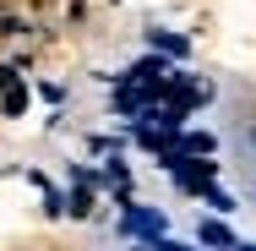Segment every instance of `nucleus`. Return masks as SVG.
Listing matches in <instances>:
<instances>
[{
    "label": "nucleus",
    "mask_w": 256,
    "mask_h": 251,
    "mask_svg": "<svg viewBox=\"0 0 256 251\" xmlns=\"http://www.w3.org/2000/svg\"><path fill=\"white\" fill-rule=\"evenodd\" d=\"M202 240L207 246H229V229L224 224H202Z\"/></svg>",
    "instance_id": "1"
},
{
    "label": "nucleus",
    "mask_w": 256,
    "mask_h": 251,
    "mask_svg": "<svg viewBox=\"0 0 256 251\" xmlns=\"http://www.w3.org/2000/svg\"><path fill=\"white\" fill-rule=\"evenodd\" d=\"M22 109H28V93H22V88H11V93H6V115H22Z\"/></svg>",
    "instance_id": "2"
},
{
    "label": "nucleus",
    "mask_w": 256,
    "mask_h": 251,
    "mask_svg": "<svg viewBox=\"0 0 256 251\" xmlns=\"http://www.w3.org/2000/svg\"><path fill=\"white\" fill-rule=\"evenodd\" d=\"M0 88H11V66H0Z\"/></svg>",
    "instance_id": "3"
},
{
    "label": "nucleus",
    "mask_w": 256,
    "mask_h": 251,
    "mask_svg": "<svg viewBox=\"0 0 256 251\" xmlns=\"http://www.w3.org/2000/svg\"><path fill=\"white\" fill-rule=\"evenodd\" d=\"M240 251H256V246H240Z\"/></svg>",
    "instance_id": "4"
}]
</instances>
